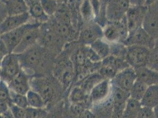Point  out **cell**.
<instances>
[{"label":"cell","instance_id":"obj_1","mask_svg":"<svg viewBox=\"0 0 158 118\" xmlns=\"http://www.w3.org/2000/svg\"><path fill=\"white\" fill-rule=\"evenodd\" d=\"M18 55L22 70L31 77L42 76L41 73L46 68L54 63L52 58H56L39 44Z\"/></svg>","mask_w":158,"mask_h":118},{"label":"cell","instance_id":"obj_2","mask_svg":"<svg viewBox=\"0 0 158 118\" xmlns=\"http://www.w3.org/2000/svg\"><path fill=\"white\" fill-rule=\"evenodd\" d=\"M30 84L31 89L38 93L43 99L48 109V107H53L54 102L57 101L61 95L60 91L63 90L58 81L54 77L52 78L46 76H33L30 79Z\"/></svg>","mask_w":158,"mask_h":118},{"label":"cell","instance_id":"obj_3","mask_svg":"<svg viewBox=\"0 0 158 118\" xmlns=\"http://www.w3.org/2000/svg\"><path fill=\"white\" fill-rule=\"evenodd\" d=\"M53 76L62 87L63 92L66 91L72 84L75 77V68L70 57L63 56L55 59L53 66Z\"/></svg>","mask_w":158,"mask_h":118},{"label":"cell","instance_id":"obj_4","mask_svg":"<svg viewBox=\"0 0 158 118\" xmlns=\"http://www.w3.org/2000/svg\"><path fill=\"white\" fill-rule=\"evenodd\" d=\"M103 39L109 43H123L129 36L125 17L118 21H107L103 28Z\"/></svg>","mask_w":158,"mask_h":118},{"label":"cell","instance_id":"obj_5","mask_svg":"<svg viewBox=\"0 0 158 118\" xmlns=\"http://www.w3.org/2000/svg\"><path fill=\"white\" fill-rule=\"evenodd\" d=\"M125 60L130 67L137 69L148 66L151 50L142 46H126Z\"/></svg>","mask_w":158,"mask_h":118},{"label":"cell","instance_id":"obj_6","mask_svg":"<svg viewBox=\"0 0 158 118\" xmlns=\"http://www.w3.org/2000/svg\"><path fill=\"white\" fill-rule=\"evenodd\" d=\"M41 24H42L34 21H30L22 26L1 35L0 37L7 46L10 53H13L15 48L20 44V41H21L25 34L29 30L35 27L40 26Z\"/></svg>","mask_w":158,"mask_h":118},{"label":"cell","instance_id":"obj_7","mask_svg":"<svg viewBox=\"0 0 158 118\" xmlns=\"http://www.w3.org/2000/svg\"><path fill=\"white\" fill-rule=\"evenodd\" d=\"M148 10L146 6H131L128 8L125 18L129 36L143 27Z\"/></svg>","mask_w":158,"mask_h":118},{"label":"cell","instance_id":"obj_8","mask_svg":"<svg viewBox=\"0 0 158 118\" xmlns=\"http://www.w3.org/2000/svg\"><path fill=\"white\" fill-rule=\"evenodd\" d=\"M102 38L103 28L96 22L91 21L80 28L77 41L81 45L90 46L95 41Z\"/></svg>","mask_w":158,"mask_h":118},{"label":"cell","instance_id":"obj_9","mask_svg":"<svg viewBox=\"0 0 158 118\" xmlns=\"http://www.w3.org/2000/svg\"><path fill=\"white\" fill-rule=\"evenodd\" d=\"M1 78L9 82L21 71L20 59L17 54L9 53L1 61Z\"/></svg>","mask_w":158,"mask_h":118},{"label":"cell","instance_id":"obj_10","mask_svg":"<svg viewBox=\"0 0 158 118\" xmlns=\"http://www.w3.org/2000/svg\"><path fill=\"white\" fill-rule=\"evenodd\" d=\"M126 46H142L150 50L155 47V39L142 27L129 35L123 43Z\"/></svg>","mask_w":158,"mask_h":118},{"label":"cell","instance_id":"obj_11","mask_svg":"<svg viewBox=\"0 0 158 118\" xmlns=\"http://www.w3.org/2000/svg\"><path fill=\"white\" fill-rule=\"evenodd\" d=\"M136 80L137 76L135 69L129 67L118 73L110 80V83L112 85L129 92Z\"/></svg>","mask_w":158,"mask_h":118},{"label":"cell","instance_id":"obj_12","mask_svg":"<svg viewBox=\"0 0 158 118\" xmlns=\"http://www.w3.org/2000/svg\"><path fill=\"white\" fill-rule=\"evenodd\" d=\"M111 94L113 102V114L112 118H122L127 101L130 98L129 92H126L112 85Z\"/></svg>","mask_w":158,"mask_h":118},{"label":"cell","instance_id":"obj_13","mask_svg":"<svg viewBox=\"0 0 158 118\" xmlns=\"http://www.w3.org/2000/svg\"><path fill=\"white\" fill-rule=\"evenodd\" d=\"M31 20L28 13L20 15H8L0 24V35L15 30Z\"/></svg>","mask_w":158,"mask_h":118},{"label":"cell","instance_id":"obj_14","mask_svg":"<svg viewBox=\"0 0 158 118\" xmlns=\"http://www.w3.org/2000/svg\"><path fill=\"white\" fill-rule=\"evenodd\" d=\"M112 85L109 80L103 79L93 87L89 93V100L92 105L107 98L111 93Z\"/></svg>","mask_w":158,"mask_h":118},{"label":"cell","instance_id":"obj_15","mask_svg":"<svg viewBox=\"0 0 158 118\" xmlns=\"http://www.w3.org/2000/svg\"><path fill=\"white\" fill-rule=\"evenodd\" d=\"M40 26L35 27L27 32L20 44L15 48L14 53L19 54L38 44L40 36Z\"/></svg>","mask_w":158,"mask_h":118},{"label":"cell","instance_id":"obj_16","mask_svg":"<svg viewBox=\"0 0 158 118\" xmlns=\"http://www.w3.org/2000/svg\"><path fill=\"white\" fill-rule=\"evenodd\" d=\"M31 78V77L30 75L21 70L15 77L7 83L10 90L18 93L26 95L27 93L31 89L30 84Z\"/></svg>","mask_w":158,"mask_h":118},{"label":"cell","instance_id":"obj_17","mask_svg":"<svg viewBox=\"0 0 158 118\" xmlns=\"http://www.w3.org/2000/svg\"><path fill=\"white\" fill-rule=\"evenodd\" d=\"M90 111L95 118H112L113 114V102L112 94L99 103L92 105Z\"/></svg>","mask_w":158,"mask_h":118},{"label":"cell","instance_id":"obj_18","mask_svg":"<svg viewBox=\"0 0 158 118\" xmlns=\"http://www.w3.org/2000/svg\"><path fill=\"white\" fill-rule=\"evenodd\" d=\"M137 80L148 86L158 85V72L146 66L135 69Z\"/></svg>","mask_w":158,"mask_h":118},{"label":"cell","instance_id":"obj_19","mask_svg":"<svg viewBox=\"0 0 158 118\" xmlns=\"http://www.w3.org/2000/svg\"><path fill=\"white\" fill-rule=\"evenodd\" d=\"M94 13V21L102 28L107 23L106 19V9L109 0H90Z\"/></svg>","mask_w":158,"mask_h":118},{"label":"cell","instance_id":"obj_20","mask_svg":"<svg viewBox=\"0 0 158 118\" xmlns=\"http://www.w3.org/2000/svg\"><path fill=\"white\" fill-rule=\"evenodd\" d=\"M28 6V11L31 20L40 24L47 22L50 17L45 13L40 0H32L27 3Z\"/></svg>","mask_w":158,"mask_h":118},{"label":"cell","instance_id":"obj_21","mask_svg":"<svg viewBox=\"0 0 158 118\" xmlns=\"http://www.w3.org/2000/svg\"><path fill=\"white\" fill-rule=\"evenodd\" d=\"M69 102L72 104H78L85 106L87 109V106H90L89 100V94L83 90L80 86L76 85L71 89L69 96Z\"/></svg>","mask_w":158,"mask_h":118},{"label":"cell","instance_id":"obj_22","mask_svg":"<svg viewBox=\"0 0 158 118\" xmlns=\"http://www.w3.org/2000/svg\"><path fill=\"white\" fill-rule=\"evenodd\" d=\"M126 11L114 0H109L106 9L107 21H118L125 17Z\"/></svg>","mask_w":158,"mask_h":118},{"label":"cell","instance_id":"obj_23","mask_svg":"<svg viewBox=\"0 0 158 118\" xmlns=\"http://www.w3.org/2000/svg\"><path fill=\"white\" fill-rule=\"evenodd\" d=\"M8 15H20L28 11L26 0H7L5 2Z\"/></svg>","mask_w":158,"mask_h":118},{"label":"cell","instance_id":"obj_24","mask_svg":"<svg viewBox=\"0 0 158 118\" xmlns=\"http://www.w3.org/2000/svg\"><path fill=\"white\" fill-rule=\"evenodd\" d=\"M142 106L153 109L158 105V85L148 86L145 95L140 100Z\"/></svg>","mask_w":158,"mask_h":118},{"label":"cell","instance_id":"obj_25","mask_svg":"<svg viewBox=\"0 0 158 118\" xmlns=\"http://www.w3.org/2000/svg\"><path fill=\"white\" fill-rule=\"evenodd\" d=\"M90 47L102 60L110 55V43L103 38L95 41Z\"/></svg>","mask_w":158,"mask_h":118},{"label":"cell","instance_id":"obj_26","mask_svg":"<svg viewBox=\"0 0 158 118\" xmlns=\"http://www.w3.org/2000/svg\"><path fill=\"white\" fill-rule=\"evenodd\" d=\"M101 65L108 66L117 73L130 67L125 59L116 57L112 55H110L105 59H103L101 61Z\"/></svg>","mask_w":158,"mask_h":118},{"label":"cell","instance_id":"obj_27","mask_svg":"<svg viewBox=\"0 0 158 118\" xmlns=\"http://www.w3.org/2000/svg\"><path fill=\"white\" fill-rule=\"evenodd\" d=\"M141 107L140 101L130 98L127 101L122 118H136Z\"/></svg>","mask_w":158,"mask_h":118},{"label":"cell","instance_id":"obj_28","mask_svg":"<svg viewBox=\"0 0 158 118\" xmlns=\"http://www.w3.org/2000/svg\"><path fill=\"white\" fill-rule=\"evenodd\" d=\"M79 14L81 20L85 23L94 21V13L90 0H84L79 7Z\"/></svg>","mask_w":158,"mask_h":118},{"label":"cell","instance_id":"obj_29","mask_svg":"<svg viewBox=\"0 0 158 118\" xmlns=\"http://www.w3.org/2000/svg\"><path fill=\"white\" fill-rule=\"evenodd\" d=\"M26 96L28 107L39 109L47 108L44 100L38 93L30 89L27 93Z\"/></svg>","mask_w":158,"mask_h":118},{"label":"cell","instance_id":"obj_30","mask_svg":"<svg viewBox=\"0 0 158 118\" xmlns=\"http://www.w3.org/2000/svg\"><path fill=\"white\" fill-rule=\"evenodd\" d=\"M143 27L155 39L158 33V19L154 15L148 13V10L145 17Z\"/></svg>","mask_w":158,"mask_h":118},{"label":"cell","instance_id":"obj_31","mask_svg":"<svg viewBox=\"0 0 158 118\" xmlns=\"http://www.w3.org/2000/svg\"><path fill=\"white\" fill-rule=\"evenodd\" d=\"M148 87V86L143 83L136 80L129 92L130 98L140 102L145 95Z\"/></svg>","mask_w":158,"mask_h":118},{"label":"cell","instance_id":"obj_32","mask_svg":"<svg viewBox=\"0 0 158 118\" xmlns=\"http://www.w3.org/2000/svg\"><path fill=\"white\" fill-rule=\"evenodd\" d=\"M41 4L45 12L49 17H53L59 7L58 0H40Z\"/></svg>","mask_w":158,"mask_h":118},{"label":"cell","instance_id":"obj_33","mask_svg":"<svg viewBox=\"0 0 158 118\" xmlns=\"http://www.w3.org/2000/svg\"><path fill=\"white\" fill-rule=\"evenodd\" d=\"M10 99L12 103L21 107L26 109L28 107L26 95H22L10 90Z\"/></svg>","mask_w":158,"mask_h":118},{"label":"cell","instance_id":"obj_34","mask_svg":"<svg viewBox=\"0 0 158 118\" xmlns=\"http://www.w3.org/2000/svg\"><path fill=\"white\" fill-rule=\"evenodd\" d=\"M26 118H44L46 116L48 109L47 108L39 109L28 107L26 109Z\"/></svg>","mask_w":158,"mask_h":118},{"label":"cell","instance_id":"obj_35","mask_svg":"<svg viewBox=\"0 0 158 118\" xmlns=\"http://www.w3.org/2000/svg\"><path fill=\"white\" fill-rule=\"evenodd\" d=\"M9 109L11 112L14 118H26V109L21 107L17 105L11 104Z\"/></svg>","mask_w":158,"mask_h":118},{"label":"cell","instance_id":"obj_36","mask_svg":"<svg viewBox=\"0 0 158 118\" xmlns=\"http://www.w3.org/2000/svg\"><path fill=\"white\" fill-rule=\"evenodd\" d=\"M148 66L158 72V47L151 50Z\"/></svg>","mask_w":158,"mask_h":118},{"label":"cell","instance_id":"obj_37","mask_svg":"<svg viewBox=\"0 0 158 118\" xmlns=\"http://www.w3.org/2000/svg\"><path fill=\"white\" fill-rule=\"evenodd\" d=\"M136 118H156L153 109L142 106L138 112Z\"/></svg>","mask_w":158,"mask_h":118},{"label":"cell","instance_id":"obj_38","mask_svg":"<svg viewBox=\"0 0 158 118\" xmlns=\"http://www.w3.org/2000/svg\"><path fill=\"white\" fill-rule=\"evenodd\" d=\"M10 53L7 46L0 37V62Z\"/></svg>","mask_w":158,"mask_h":118},{"label":"cell","instance_id":"obj_39","mask_svg":"<svg viewBox=\"0 0 158 118\" xmlns=\"http://www.w3.org/2000/svg\"><path fill=\"white\" fill-rule=\"evenodd\" d=\"M8 16L7 9L6 7V4L4 2L0 1V24Z\"/></svg>","mask_w":158,"mask_h":118},{"label":"cell","instance_id":"obj_40","mask_svg":"<svg viewBox=\"0 0 158 118\" xmlns=\"http://www.w3.org/2000/svg\"><path fill=\"white\" fill-rule=\"evenodd\" d=\"M131 6H146V0H129Z\"/></svg>","mask_w":158,"mask_h":118},{"label":"cell","instance_id":"obj_41","mask_svg":"<svg viewBox=\"0 0 158 118\" xmlns=\"http://www.w3.org/2000/svg\"><path fill=\"white\" fill-rule=\"evenodd\" d=\"M0 118H14L10 109L2 114L0 115Z\"/></svg>","mask_w":158,"mask_h":118},{"label":"cell","instance_id":"obj_42","mask_svg":"<svg viewBox=\"0 0 158 118\" xmlns=\"http://www.w3.org/2000/svg\"><path fill=\"white\" fill-rule=\"evenodd\" d=\"M153 112H154V114H155V118H158V105H157L156 106H155L153 109Z\"/></svg>","mask_w":158,"mask_h":118},{"label":"cell","instance_id":"obj_43","mask_svg":"<svg viewBox=\"0 0 158 118\" xmlns=\"http://www.w3.org/2000/svg\"><path fill=\"white\" fill-rule=\"evenodd\" d=\"M156 0H146V6H148L153 4Z\"/></svg>","mask_w":158,"mask_h":118},{"label":"cell","instance_id":"obj_44","mask_svg":"<svg viewBox=\"0 0 158 118\" xmlns=\"http://www.w3.org/2000/svg\"><path fill=\"white\" fill-rule=\"evenodd\" d=\"M1 62H0V78H1Z\"/></svg>","mask_w":158,"mask_h":118},{"label":"cell","instance_id":"obj_45","mask_svg":"<svg viewBox=\"0 0 158 118\" xmlns=\"http://www.w3.org/2000/svg\"><path fill=\"white\" fill-rule=\"evenodd\" d=\"M26 1L27 3H28V2H29L30 1H31L32 0H26Z\"/></svg>","mask_w":158,"mask_h":118},{"label":"cell","instance_id":"obj_46","mask_svg":"<svg viewBox=\"0 0 158 118\" xmlns=\"http://www.w3.org/2000/svg\"><path fill=\"white\" fill-rule=\"evenodd\" d=\"M0 1H2V2H5L7 0H0Z\"/></svg>","mask_w":158,"mask_h":118},{"label":"cell","instance_id":"obj_47","mask_svg":"<svg viewBox=\"0 0 158 118\" xmlns=\"http://www.w3.org/2000/svg\"><path fill=\"white\" fill-rule=\"evenodd\" d=\"M58 1H61V2H64V0H58Z\"/></svg>","mask_w":158,"mask_h":118},{"label":"cell","instance_id":"obj_48","mask_svg":"<svg viewBox=\"0 0 158 118\" xmlns=\"http://www.w3.org/2000/svg\"><path fill=\"white\" fill-rule=\"evenodd\" d=\"M0 36H1V35H0Z\"/></svg>","mask_w":158,"mask_h":118}]
</instances>
